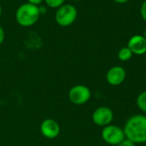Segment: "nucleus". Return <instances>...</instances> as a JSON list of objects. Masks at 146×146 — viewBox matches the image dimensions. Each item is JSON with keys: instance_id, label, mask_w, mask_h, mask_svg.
Masks as SVG:
<instances>
[{"instance_id": "f257e3e1", "label": "nucleus", "mask_w": 146, "mask_h": 146, "mask_svg": "<svg viewBox=\"0 0 146 146\" xmlns=\"http://www.w3.org/2000/svg\"><path fill=\"white\" fill-rule=\"evenodd\" d=\"M126 139L135 144L146 143V116L135 115L130 117L123 128Z\"/></svg>"}, {"instance_id": "f03ea898", "label": "nucleus", "mask_w": 146, "mask_h": 146, "mask_svg": "<svg viewBox=\"0 0 146 146\" xmlns=\"http://www.w3.org/2000/svg\"><path fill=\"white\" fill-rule=\"evenodd\" d=\"M40 15L38 6L25 3L16 9L15 20L21 27H30L38 22Z\"/></svg>"}, {"instance_id": "7ed1b4c3", "label": "nucleus", "mask_w": 146, "mask_h": 146, "mask_svg": "<svg viewBox=\"0 0 146 146\" xmlns=\"http://www.w3.org/2000/svg\"><path fill=\"white\" fill-rule=\"evenodd\" d=\"M77 16V9L73 4L64 3L56 9L55 14V20L60 27H67L75 22Z\"/></svg>"}, {"instance_id": "20e7f679", "label": "nucleus", "mask_w": 146, "mask_h": 146, "mask_svg": "<svg viewBox=\"0 0 146 146\" xmlns=\"http://www.w3.org/2000/svg\"><path fill=\"white\" fill-rule=\"evenodd\" d=\"M103 140L110 145H118L126 139L125 133L122 128L116 125H108L102 130Z\"/></svg>"}, {"instance_id": "39448f33", "label": "nucleus", "mask_w": 146, "mask_h": 146, "mask_svg": "<svg viewBox=\"0 0 146 146\" xmlns=\"http://www.w3.org/2000/svg\"><path fill=\"white\" fill-rule=\"evenodd\" d=\"M91 97V90L85 85H75L68 92V99L75 105L86 104L90 100Z\"/></svg>"}, {"instance_id": "423d86ee", "label": "nucleus", "mask_w": 146, "mask_h": 146, "mask_svg": "<svg viewBox=\"0 0 146 146\" xmlns=\"http://www.w3.org/2000/svg\"><path fill=\"white\" fill-rule=\"evenodd\" d=\"M92 118L94 124L104 127L111 124L114 118V114L111 109L106 106H101L93 111Z\"/></svg>"}, {"instance_id": "0eeeda50", "label": "nucleus", "mask_w": 146, "mask_h": 146, "mask_svg": "<svg viewBox=\"0 0 146 146\" xmlns=\"http://www.w3.org/2000/svg\"><path fill=\"white\" fill-rule=\"evenodd\" d=\"M40 132L42 135L49 139H56L61 132L60 125L54 119H44L40 124Z\"/></svg>"}, {"instance_id": "6e6552de", "label": "nucleus", "mask_w": 146, "mask_h": 146, "mask_svg": "<svg viewBox=\"0 0 146 146\" xmlns=\"http://www.w3.org/2000/svg\"><path fill=\"white\" fill-rule=\"evenodd\" d=\"M127 73L124 68L121 66H114L109 69L106 74L107 82L113 86H117L122 84L126 79Z\"/></svg>"}, {"instance_id": "1a4fd4ad", "label": "nucleus", "mask_w": 146, "mask_h": 146, "mask_svg": "<svg viewBox=\"0 0 146 146\" xmlns=\"http://www.w3.org/2000/svg\"><path fill=\"white\" fill-rule=\"evenodd\" d=\"M127 47L134 55H144L146 53V38L144 35H133L128 40Z\"/></svg>"}, {"instance_id": "9d476101", "label": "nucleus", "mask_w": 146, "mask_h": 146, "mask_svg": "<svg viewBox=\"0 0 146 146\" xmlns=\"http://www.w3.org/2000/svg\"><path fill=\"white\" fill-rule=\"evenodd\" d=\"M133 52L131 51V50L126 46V47H122L119 52H118V58L122 61V62H127L128 60H130L133 56Z\"/></svg>"}, {"instance_id": "9b49d317", "label": "nucleus", "mask_w": 146, "mask_h": 146, "mask_svg": "<svg viewBox=\"0 0 146 146\" xmlns=\"http://www.w3.org/2000/svg\"><path fill=\"white\" fill-rule=\"evenodd\" d=\"M136 103L138 108L144 113H146V91L142 92L138 96Z\"/></svg>"}, {"instance_id": "f8f14e48", "label": "nucleus", "mask_w": 146, "mask_h": 146, "mask_svg": "<svg viewBox=\"0 0 146 146\" xmlns=\"http://www.w3.org/2000/svg\"><path fill=\"white\" fill-rule=\"evenodd\" d=\"M46 6L50 9H58L62 5L64 4L65 0H44Z\"/></svg>"}, {"instance_id": "ddd939ff", "label": "nucleus", "mask_w": 146, "mask_h": 146, "mask_svg": "<svg viewBox=\"0 0 146 146\" xmlns=\"http://www.w3.org/2000/svg\"><path fill=\"white\" fill-rule=\"evenodd\" d=\"M140 15L143 20L146 21V0L143 2V3L140 6Z\"/></svg>"}, {"instance_id": "4468645a", "label": "nucleus", "mask_w": 146, "mask_h": 146, "mask_svg": "<svg viewBox=\"0 0 146 146\" xmlns=\"http://www.w3.org/2000/svg\"><path fill=\"white\" fill-rule=\"evenodd\" d=\"M116 146H134V144L133 142H131L130 140L126 139L123 142H121V144H119L118 145Z\"/></svg>"}, {"instance_id": "2eb2a0df", "label": "nucleus", "mask_w": 146, "mask_h": 146, "mask_svg": "<svg viewBox=\"0 0 146 146\" xmlns=\"http://www.w3.org/2000/svg\"><path fill=\"white\" fill-rule=\"evenodd\" d=\"M43 2H44V0H27V3H29L36 5V6H39Z\"/></svg>"}, {"instance_id": "dca6fc26", "label": "nucleus", "mask_w": 146, "mask_h": 146, "mask_svg": "<svg viewBox=\"0 0 146 146\" xmlns=\"http://www.w3.org/2000/svg\"><path fill=\"white\" fill-rule=\"evenodd\" d=\"M4 38H5L4 30H3V28L2 27V26L0 25V45L3 44V40H4Z\"/></svg>"}, {"instance_id": "f3484780", "label": "nucleus", "mask_w": 146, "mask_h": 146, "mask_svg": "<svg viewBox=\"0 0 146 146\" xmlns=\"http://www.w3.org/2000/svg\"><path fill=\"white\" fill-rule=\"evenodd\" d=\"M114 2L117 3H120V4H122V3H126L127 2H129L130 0H113Z\"/></svg>"}, {"instance_id": "a211bd4d", "label": "nucleus", "mask_w": 146, "mask_h": 146, "mask_svg": "<svg viewBox=\"0 0 146 146\" xmlns=\"http://www.w3.org/2000/svg\"><path fill=\"white\" fill-rule=\"evenodd\" d=\"M144 37L146 38V28L145 29V32H144Z\"/></svg>"}, {"instance_id": "6ab92c4d", "label": "nucleus", "mask_w": 146, "mask_h": 146, "mask_svg": "<svg viewBox=\"0 0 146 146\" xmlns=\"http://www.w3.org/2000/svg\"><path fill=\"white\" fill-rule=\"evenodd\" d=\"M1 15H2V6L0 4V16H1Z\"/></svg>"}, {"instance_id": "aec40b11", "label": "nucleus", "mask_w": 146, "mask_h": 146, "mask_svg": "<svg viewBox=\"0 0 146 146\" xmlns=\"http://www.w3.org/2000/svg\"><path fill=\"white\" fill-rule=\"evenodd\" d=\"M73 1H77V0H73Z\"/></svg>"}]
</instances>
